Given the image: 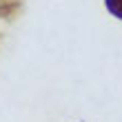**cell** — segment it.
I'll return each instance as SVG.
<instances>
[{
	"label": "cell",
	"mask_w": 122,
	"mask_h": 122,
	"mask_svg": "<svg viewBox=\"0 0 122 122\" xmlns=\"http://www.w3.org/2000/svg\"><path fill=\"white\" fill-rule=\"evenodd\" d=\"M104 7L111 16H116L118 20H122V0H104Z\"/></svg>",
	"instance_id": "cell-1"
}]
</instances>
